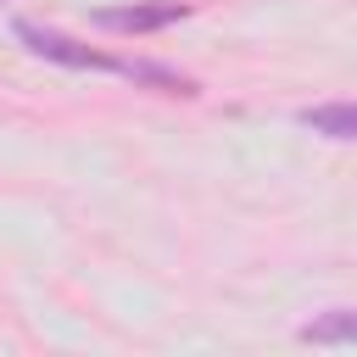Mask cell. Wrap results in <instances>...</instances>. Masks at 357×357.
Returning a JSON list of instances; mask_svg holds the SVG:
<instances>
[{
  "instance_id": "277c9868",
  "label": "cell",
  "mask_w": 357,
  "mask_h": 357,
  "mask_svg": "<svg viewBox=\"0 0 357 357\" xmlns=\"http://www.w3.org/2000/svg\"><path fill=\"white\" fill-rule=\"evenodd\" d=\"M296 123L312 128V134H324V139H357V106H351V100H335V106H301Z\"/></svg>"
},
{
  "instance_id": "5b68a950",
  "label": "cell",
  "mask_w": 357,
  "mask_h": 357,
  "mask_svg": "<svg viewBox=\"0 0 357 357\" xmlns=\"http://www.w3.org/2000/svg\"><path fill=\"white\" fill-rule=\"evenodd\" d=\"M117 73L134 78V84H151V89H162V95H195L190 78H178V73H167V67H151V61H117Z\"/></svg>"
},
{
  "instance_id": "6da1fadb",
  "label": "cell",
  "mask_w": 357,
  "mask_h": 357,
  "mask_svg": "<svg viewBox=\"0 0 357 357\" xmlns=\"http://www.w3.org/2000/svg\"><path fill=\"white\" fill-rule=\"evenodd\" d=\"M11 33H17L33 56H45V61H56V67H78V73H117V56L89 50V45H78V39H73V33H61V28H45V22L17 17V22H11Z\"/></svg>"
},
{
  "instance_id": "3957f363",
  "label": "cell",
  "mask_w": 357,
  "mask_h": 357,
  "mask_svg": "<svg viewBox=\"0 0 357 357\" xmlns=\"http://www.w3.org/2000/svg\"><path fill=\"white\" fill-rule=\"evenodd\" d=\"M307 346H357V307H335V312H318L312 324L296 329Z\"/></svg>"
},
{
  "instance_id": "7a4b0ae2",
  "label": "cell",
  "mask_w": 357,
  "mask_h": 357,
  "mask_svg": "<svg viewBox=\"0 0 357 357\" xmlns=\"http://www.w3.org/2000/svg\"><path fill=\"white\" fill-rule=\"evenodd\" d=\"M190 17V0H134V6H100L89 11L95 28L106 33H156V28H173Z\"/></svg>"
}]
</instances>
